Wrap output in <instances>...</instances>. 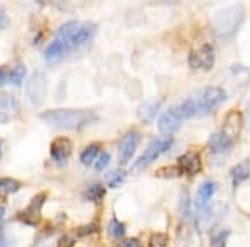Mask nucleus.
Instances as JSON below:
<instances>
[{"instance_id": "obj_1", "label": "nucleus", "mask_w": 250, "mask_h": 247, "mask_svg": "<svg viewBox=\"0 0 250 247\" xmlns=\"http://www.w3.org/2000/svg\"><path fill=\"white\" fill-rule=\"evenodd\" d=\"M43 122L62 131H80L99 120V115L85 109H55L40 115Z\"/></svg>"}, {"instance_id": "obj_2", "label": "nucleus", "mask_w": 250, "mask_h": 247, "mask_svg": "<svg viewBox=\"0 0 250 247\" xmlns=\"http://www.w3.org/2000/svg\"><path fill=\"white\" fill-rule=\"evenodd\" d=\"M225 100V92L220 87H207L199 90L197 94L184 100L180 105V112H182L184 119H190L197 115H207L210 114L215 107Z\"/></svg>"}, {"instance_id": "obj_3", "label": "nucleus", "mask_w": 250, "mask_h": 247, "mask_svg": "<svg viewBox=\"0 0 250 247\" xmlns=\"http://www.w3.org/2000/svg\"><path fill=\"white\" fill-rule=\"evenodd\" d=\"M172 144H173L172 137H164V139L154 140V142H152L147 149H145V152L142 154V156L137 159V162H135L134 165H132L130 171L134 172V174L142 172L144 169H147L148 165L152 164V162L159 159V157L162 156L164 152H167L168 149L172 147Z\"/></svg>"}, {"instance_id": "obj_4", "label": "nucleus", "mask_w": 250, "mask_h": 247, "mask_svg": "<svg viewBox=\"0 0 250 247\" xmlns=\"http://www.w3.org/2000/svg\"><path fill=\"white\" fill-rule=\"evenodd\" d=\"M242 19H244V9H242L240 5L227 7V9L219 12L215 20H213V23H215V30L219 32L220 35L232 34V32L239 27Z\"/></svg>"}, {"instance_id": "obj_5", "label": "nucleus", "mask_w": 250, "mask_h": 247, "mask_svg": "<svg viewBox=\"0 0 250 247\" xmlns=\"http://www.w3.org/2000/svg\"><path fill=\"white\" fill-rule=\"evenodd\" d=\"M27 99L30 100V104L34 107H40L45 100L47 95V77L42 70H37L30 75L29 82L25 86Z\"/></svg>"}, {"instance_id": "obj_6", "label": "nucleus", "mask_w": 250, "mask_h": 247, "mask_svg": "<svg viewBox=\"0 0 250 247\" xmlns=\"http://www.w3.org/2000/svg\"><path fill=\"white\" fill-rule=\"evenodd\" d=\"M215 64V50L210 44H204L202 47L193 48L188 55V66L192 68H202V70H210Z\"/></svg>"}, {"instance_id": "obj_7", "label": "nucleus", "mask_w": 250, "mask_h": 247, "mask_svg": "<svg viewBox=\"0 0 250 247\" xmlns=\"http://www.w3.org/2000/svg\"><path fill=\"white\" fill-rule=\"evenodd\" d=\"M182 120H184V115H182V112H180V107L168 109V111L159 119L160 134H164L165 137H170L172 134H175L180 129Z\"/></svg>"}, {"instance_id": "obj_8", "label": "nucleus", "mask_w": 250, "mask_h": 247, "mask_svg": "<svg viewBox=\"0 0 250 247\" xmlns=\"http://www.w3.org/2000/svg\"><path fill=\"white\" fill-rule=\"evenodd\" d=\"M140 142V134L132 131L128 134H125L124 139L120 140V145H119V159L122 164H125V162H128L132 159V156L135 154V149L137 145H139Z\"/></svg>"}, {"instance_id": "obj_9", "label": "nucleus", "mask_w": 250, "mask_h": 247, "mask_svg": "<svg viewBox=\"0 0 250 247\" xmlns=\"http://www.w3.org/2000/svg\"><path fill=\"white\" fill-rule=\"evenodd\" d=\"M45 194H39V196H35L34 199L30 201L29 207H27L23 212H20V221H23L25 224H37L39 217H40V209H42L43 205V201H45Z\"/></svg>"}, {"instance_id": "obj_10", "label": "nucleus", "mask_w": 250, "mask_h": 247, "mask_svg": "<svg viewBox=\"0 0 250 247\" xmlns=\"http://www.w3.org/2000/svg\"><path fill=\"white\" fill-rule=\"evenodd\" d=\"M242 125H244V119H242V114L237 111H232L229 112L227 117H225V122H224V129L222 132L232 139L235 142V139L240 135V131H242Z\"/></svg>"}, {"instance_id": "obj_11", "label": "nucleus", "mask_w": 250, "mask_h": 247, "mask_svg": "<svg viewBox=\"0 0 250 247\" xmlns=\"http://www.w3.org/2000/svg\"><path fill=\"white\" fill-rule=\"evenodd\" d=\"M72 154V142L65 137H59L50 145V156L57 164H63Z\"/></svg>"}, {"instance_id": "obj_12", "label": "nucleus", "mask_w": 250, "mask_h": 247, "mask_svg": "<svg viewBox=\"0 0 250 247\" xmlns=\"http://www.w3.org/2000/svg\"><path fill=\"white\" fill-rule=\"evenodd\" d=\"M179 247H200V236L192 224H184L177 236Z\"/></svg>"}, {"instance_id": "obj_13", "label": "nucleus", "mask_w": 250, "mask_h": 247, "mask_svg": "<svg viewBox=\"0 0 250 247\" xmlns=\"http://www.w3.org/2000/svg\"><path fill=\"white\" fill-rule=\"evenodd\" d=\"M68 50H70L68 44H65L63 40H60V39H55L54 42H52L50 45L45 48V52H43V57H45L47 64H57V62H60V60L63 59V55H65Z\"/></svg>"}, {"instance_id": "obj_14", "label": "nucleus", "mask_w": 250, "mask_h": 247, "mask_svg": "<svg viewBox=\"0 0 250 247\" xmlns=\"http://www.w3.org/2000/svg\"><path fill=\"white\" fill-rule=\"evenodd\" d=\"M179 167L182 169L184 174L188 176H195L197 172H200L202 169V162H200V156L197 152H185L184 156L179 157Z\"/></svg>"}, {"instance_id": "obj_15", "label": "nucleus", "mask_w": 250, "mask_h": 247, "mask_svg": "<svg viewBox=\"0 0 250 247\" xmlns=\"http://www.w3.org/2000/svg\"><path fill=\"white\" fill-rule=\"evenodd\" d=\"M97 32V25L95 23H90V22H85V23H80L77 32H75L74 35H72L70 39V47L72 48H77L80 45H83V44H87L88 40L95 35Z\"/></svg>"}, {"instance_id": "obj_16", "label": "nucleus", "mask_w": 250, "mask_h": 247, "mask_svg": "<svg viewBox=\"0 0 250 247\" xmlns=\"http://www.w3.org/2000/svg\"><path fill=\"white\" fill-rule=\"evenodd\" d=\"M217 192V184L213 180H205L202 185L197 190V199H195V204H197V209L200 210H205L208 205V202L212 201L213 194Z\"/></svg>"}, {"instance_id": "obj_17", "label": "nucleus", "mask_w": 250, "mask_h": 247, "mask_svg": "<svg viewBox=\"0 0 250 247\" xmlns=\"http://www.w3.org/2000/svg\"><path fill=\"white\" fill-rule=\"evenodd\" d=\"M233 145V140L229 139L227 135H225L224 132H215L210 135V139H208V147H210V151L213 154H224L227 152L229 149H230Z\"/></svg>"}, {"instance_id": "obj_18", "label": "nucleus", "mask_w": 250, "mask_h": 247, "mask_svg": "<svg viewBox=\"0 0 250 247\" xmlns=\"http://www.w3.org/2000/svg\"><path fill=\"white\" fill-rule=\"evenodd\" d=\"M159 107H160V100H148V102H144L142 105L139 107L137 111V115L142 122L148 124L155 119L157 112H159Z\"/></svg>"}, {"instance_id": "obj_19", "label": "nucleus", "mask_w": 250, "mask_h": 247, "mask_svg": "<svg viewBox=\"0 0 250 247\" xmlns=\"http://www.w3.org/2000/svg\"><path fill=\"white\" fill-rule=\"evenodd\" d=\"M230 177H232V184L233 187L240 185L242 182H245L250 177V162L249 160H242L235 167L232 169L230 172Z\"/></svg>"}, {"instance_id": "obj_20", "label": "nucleus", "mask_w": 250, "mask_h": 247, "mask_svg": "<svg viewBox=\"0 0 250 247\" xmlns=\"http://www.w3.org/2000/svg\"><path fill=\"white\" fill-rule=\"evenodd\" d=\"M20 187H22V184L19 180L9 179V177H0V199H5L10 194H15Z\"/></svg>"}, {"instance_id": "obj_21", "label": "nucleus", "mask_w": 250, "mask_h": 247, "mask_svg": "<svg viewBox=\"0 0 250 247\" xmlns=\"http://www.w3.org/2000/svg\"><path fill=\"white\" fill-rule=\"evenodd\" d=\"M0 111L2 112H19V102L15 97H12L9 94L0 95Z\"/></svg>"}, {"instance_id": "obj_22", "label": "nucleus", "mask_w": 250, "mask_h": 247, "mask_svg": "<svg viewBox=\"0 0 250 247\" xmlns=\"http://www.w3.org/2000/svg\"><path fill=\"white\" fill-rule=\"evenodd\" d=\"M85 197L90 202H95V204H99V202L102 201L104 197H105V187H104V185H100V184L92 185V187L87 189Z\"/></svg>"}, {"instance_id": "obj_23", "label": "nucleus", "mask_w": 250, "mask_h": 247, "mask_svg": "<svg viewBox=\"0 0 250 247\" xmlns=\"http://www.w3.org/2000/svg\"><path fill=\"white\" fill-rule=\"evenodd\" d=\"M108 236H110L112 239H122L124 234H125V225L122 224L120 221H117V219H112L110 222H108Z\"/></svg>"}, {"instance_id": "obj_24", "label": "nucleus", "mask_w": 250, "mask_h": 247, "mask_svg": "<svg viewBox=\"0 0 250 247\" xmlns=\"http://www.w3.org/2000/svg\"><path fill=\"white\" fill-rule=\"evenodd\" d=\"M23 77H25V66H22V64L9 70V82H12L14 86H20L23 82Z\"/></svg>"}, {"instance_id": "obj_25", "label": "nucleus", "mask_w": 250, "mask_h": 247, "mask_svg": "<svg viewBox=\"0 0 250 247\" xmlns=\"http://www.w3.org/2000/svg\"><path fill=\"white\" fill-rule=\"evenodd\" d=\"M99 144H92V145H88V147L85 149V151L82 152V156H80V160H82V164H85V165H90L92 162L95 160V157H97V154H99Z\"/></svg>"}, {"instance_id": "obj_26", "label": "nucleus", "mask_w": 250, "mask_h": 247, "mask_svg": "<svg viewBox=\"0 0 250 247\" xmlns=\"http://www.w3.org/2000/svg\"><path fill=\"white\" fill-rule=\"evenodd\" d=\"M182 169L179 165H170V167H162L157 171V177H164V179H173V177L182 176Z\"/></svg>"}, {"instance_id": "obj_27", "label": "nucleus", "mask_w": 250, "mask_h": 247, "mask_svg": "<svg viewBox=\"0 0 250 247\" xmlns=\"http://www.w3.org/2000/svg\"><path fill=\"white\" fill-rule=\"evenodd\" d=\"M124 179H125V172L124 171H115V172L108 174L107 184H108V187L115 189V187H119V185L122 184Z\"/></svg>"}, {"instance_id": "obj_28", "label": "nucleus", "mask_w": 250, "mask_h": 247, "mask_svg": "<svg viewBox=\"0 0 250 247\" xmlns=\"http://www.w3.org/2000/svg\"><path fill=\"white\" fill-rule=\"evenodd\" d=\"M148 246H150V247H167L168 246L167 234H162V232L152 234L150 241H148Z\"/></svg>"}, {"instance_id": "obj_29", "label": "nucleus", "mask_w": 250, "mask_h": 247, "mask_svg": "<svg viewBox=\"0 0 250 247\" xmlns=\"http://www.w3.org/2000/svg\"><path fill=\"white\" fill-rule=\"evenodd\" d=\"M227 237H229V230H222V232L215 234L212 237L210 247H227Z\"/></svg>"}, {"instance_id": "obj_30", "label": "nucleus", "mask_w": 250, "mask_h": 247, "mask_svg": "<svg viewBox=\"0 0 250 247\" xmlns=\"http://www.w3.org/2000/svg\"><path fill=\"white\" fill-rule=\"evenodd\" d=\"M108 162H110V156H108L107 152H104L102 156L99 157V160H97L95 169H97V171H104V169L108 165Z\"/></svg>"}, {"instance_id": "obj_31", "label": "nucleus", "mask_w": 250, "mask_h": 247, "mask_svg": "<svg viewBox=\"0 0 250 247\" xmlns=\"http://www.w3.org/2000/svg\"><path fill=\"white\" fill-rule=\"evenodd\" d=\"M180 214L182 217H188V194H182V202H180Z\"/></svg>"}, {"instance_id": "obj_32", "label": "nucleus", "mask_w": 250, "mask_h": 247, "mask_svg": "<svg viewBox=\"0 0 250 247\" xmlns=\"http://www.w3.org/2000/svg\"><path fill=\"white\" fill-rule=\"evenodd\" d=\"M97 225L95 224H92V225H83V227H80L79 230H77V234L79 236H85V234H92V232H95V229Z\"/></svg>"}, {"instance_id": "obj_33", "label": "nucleus", "mask_w": 250, "mask_h": 247, "mask_svg": "<svg viewBox=\"0 0 250 247\" xmlns=\"http://www.w3.org/2000/svg\"><path fill=\"white\" fill-rule=\"evenodd\" d=\"M120 247H142V244H140V241L139 239H127V241H124L122 242V246Z\"/></svg>"}, {"instance_id": "obj_34", "label": "nucleus", "mask_w": 250, "mask_h": 247, "mask_svg": "<svg viewBox=\"0 0 250 247\" xmlns=\"http://www.w3.org/2000/svg\"><path fill=\"white\" fill-rule=\"evenodd\" d=\"M9 25V19H7L5 12H3V9L0 7V30L5 29V27Z\"/></svg>"}, {"instance_id": "obj_35", "label": "nucleus", "mask_w": 250, "mask_h": 247, "mask_svg": "<svg viewBox=\"0 0 250 247\" xmlns=\"http://www.w3.org/2000/svg\"><path fill=\"white\" fill-rule=\"evenodd\" d=\"M9 82V70L7 68H0V86Z\"/></svg>"}, {"instance_id": "obj_36", "label": "nucleus", "mask_w": 250, "mask_h": 247, "mask_svg": "<svg viewBox=\"0 0 250 247\" xmlns=\"http://www.w3.org/2000/svg\"><path fill=\"white\" fill-rule=\"evenodd\" d=\"M0 247H15V244L12 241H9L5 236H2V234H0Z\"/></svg>"}, {"instance_id": "obj_37", "label": "nucleus", "mask_w": 250, "mask_h": 247, "mask_svg": "<svg viewBox=\"0 0 250 247\" xmlns=\"http://www.w3.org/2000/svg\"><path fill=\"white\" fill-rule=\"evenodd\" d=\"M3 219H5V209L0 205V230H2V225H3Z\"/></svg>"}, {"instance_id": "obj_38", "label": "nucleus", "mask_w": 250, "mask_h": 247, "mask_svg": "<svg viewBox=\"0 0 250 247\" xmlns=\"http://www.w3.org/2000/svg\"><path fill=\"white\" fill-rule=\"evenodd\" d=\"M68 247V246H72V242H70V239L68 237H63V239H60V247Z\"/></svg>"}, {"instance_id": "obj_39", "label": "nucleus", "mask_w": 250, "mask_h": 247, "mask_svg": "<svg viewBox=\"0 0 250 247\" xmlns=\"http://www.w3.org/2000/svg\"><path fill=\"white\" fill-rule=\"evenodd\" d=\"M7 120H9V115H7L5 112H2V111H0V124H5Z\"/></svg>"}, {"instance_id": "obj_40", "label": "nucleus", "mask_w": 250, "mask_h": 247, "mask_svg": "<svg viewBox=\"0 0 250 247\" xmlns=\"http://www.w3.org/2000/svg\"><path fill=\"white\" fill-rule=\"evenodd\" d=\"M247 112H249V119H250V100H249V105H247Z\"/></svg>"}]
</instances>
